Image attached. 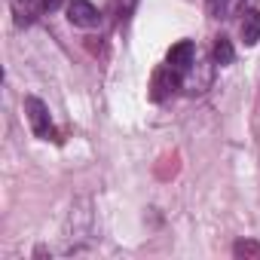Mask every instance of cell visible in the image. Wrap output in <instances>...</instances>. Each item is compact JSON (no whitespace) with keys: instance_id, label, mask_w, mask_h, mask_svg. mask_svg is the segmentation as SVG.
Wrapping results in <instances>:
<instances>
[{"instance_id":"cell-4","label":"cell","mask_w":260,"mask_h":260,"mask_svg":"<svg viewBox=\"0 0 260 260\" xmlns=\"http://www.w3.org/2000/svg\"><path fill=\"white\" fill-rule=\"evenodd\" d=\"M166 61H169L172 68H178V71L187 77V71L196 64V43H193V40H181V43H175V46L169 49Z\"/></svg>"},{"instance_id":"cell-7","label":"cell","mask_w":260,"mask_h":260,"mask_svg":"<svg viewBox=\"0 0 260 260\" xmlns=\"http://www.w3.org/2000/svg\"><path fill=\"white\" fill-rule=\"evenodd\" d=\"M233 58H236V49H233L230 37H217L214 40V64L226 68V64H233Z\"/></svg>"},{"instance_id":"cell-2","label":"cell","mask_w":260,"mask_h":260,"mask_svg":"<svg viewBox=\"0 0 260 260\" xmlns=\"http://www.w3.org/2000/svg\"><path fill=\"white\" fill-rule=\"evenodd\" d=\"M181 86H184V74L166 61V64L153 74V83H150V98H153V101H166V98H169V95H175Z\"/></svg>"},{"instance_id":"cell-3","label":"cell","mask_w":260,"mask_h":260,"mask_svg":"<svg viewBox=\"0 0 260 260\" xmlns=\"http://www.w3.org/2000/svg\"><path fill=\"white\" fill-rule=\"evenodd\" d=\"M68 22L74 28H83V31H92V28H101V13L92 0H71L68 4Z\"/></svg>"},{"instance_id":"cell-6","label":"cell","mask_w":260,"mask_h":260,"mask_svg":"<svg viewBox=\"0 0 260 260\" xmlns=\"http://www.w3.org/2000/svg\"><path fill=\"white\" fill-rule=\"evenodd\" d=\"M239 34H242L245 46H254V43H260V10H257V7H248V10H242Z\"/></svg>"},{"instance_id":"cell-9","label":"cell","mask_w":260,"mask_h":260,"mask_svg":"<svg viewBox=\"0 0 260 260\" xmlns=\"http://www.w3.org/2000/svg\"><path fill=\"white\" fill-rule=\"evenodd\" d=\"M205 4H208V10H211L217 19H220V16H223L230 7H233V0H205Z\"/></svg>"},{"instance_id":"cell-8","label":"cell","mask_w":260,"mask_h":260,"mask_svg":"<svg viewBox=\"0 0 260 260\" xmlns=\"http://www.w3.org/2000/svg\"><path fill=\"white\" fill-rule=\"evenodd\" d=\"M233 254L236 257H260V245L257 242H236L233 245Z\"/></svg>"},{"instance_id":"cell-5","label":"cell","mask_w":260,"mask_h":260,"mask_svg":"<svg viewBox=\"0 0 260 260\" xmlns=\"http://www.w3.org/2000/svg\"><path fill=\"white\" fill-rule=\"evenodd\" d=\"M13 16H16V25L19 28H28L40 16H46V10H43L40 0H16V4H13Z\"/></svg>"},{"instance_id":"cell-10","label":"cell","mask_w":260,"mask_h":260,"mask_svg":"<svg viewBox=\"0 0 260 260\" xmlns=\"http://www.w3.org/2000/svg\"><path fill=\"white\" fill-rule=\"evenodd\" d=\"M40 4H43V10H46V13H55V10L64 4V0H40Z\"/></svg>"},{"instance_id":"cell-1","label":"cell","mask_w":260,"mask_h":260,"mask_svg":"<svg viewBox=\"0 0 260 260\" xmlns=\"http://www.w3.org/2000/svg\"><path fill=\"white\" fill-rule=\"evenodd\" d=\"M25 116H28V122H31L34 138H40V141H55V138H58L55 125H52V116H49V107H46L37 95H28V98H25Z\"/></svg>"}]
</instances>
